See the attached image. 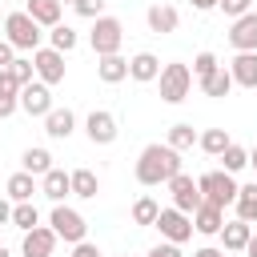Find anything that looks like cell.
<instances>
[{"label":"cell","mask_w":257,"mask_h":257,"mask_svg":"<svg viewBox=\"0 0 257 257\" xmlns=\"http://www.w3.org/2000/svg\"><path fill=\"white\" fill-rule=\"evenodd\" d=\"M133 173H137V181H141L145 189H157V185H165L169 177L181 173V153H177L173 145H165V141H153V145L141 149Z\"/></svg>","instance_id":"cell-1"},{"label":"cell","mask_w":257,"mask_h":257,"mask_svg":"<svg viewBox=\"0 0 257 257\" xmlns=\"http://www.w3.org/2000/svg\"><path fill=\"white\" fill-rule=\"evenodd\" d=\"M4 40H8L16 52H36V48L44 44V32H40V24L20 8V12H8V16H4Z\"/></svg>","instance_id":"cell-2"},{"label":"cell","mask_w":257,"mask_h":257,"mask_svg":"<svg viewBox=\"0 0 257 257\" xmlns=\"http://www.w3.org/2000/svg\"><path fill=\"white\" fill-rule=\"evenodd\" d=\"M157 84H161V100L165 104H181L189 96V88H193V68L181 64V60H169V64H161Z\"/></svg>","instance_id":"cell-3"},{"label":"cell","mask_w":257,"mask_h":257,"mask_svg":"<svg viewBox=\"0 0 257 257\" xmlns=\"http://www.w3.org/2000/svg\"><path fill=\"white\" fill-rule=\"evenodd\" d=\"M197 189H201V201L225 209V205H233V197H237V177L225 173V169H209V173L197 177Z\"/></svg>","instance_id":"cell-4"},{"label":"cell","mask_w":257,"mask_h":257,"mask_svg":"<svg viewBox=\"0 0 257 257\" xmlns=\"http://www.w3.org/2000/svg\"><path fill=\"white\" fill-rule=\"evenodd\" d=\"M48 229L60 237V241H68V245H76V241H84L88 237V221H84V213H76L72 205H52V213H48Z\"/></svg>","instance_id":"cell-5"},{"label":"cell","mask_w":257,"mask_h":257,"mask_svg":"<svg viewBox=\"0 0 257 257\" xmlns=\"http://www.w3.org/2000/svg\"><path fill=\"white\" fill-rule=\"evenodd\" d=\"M88 44H92V52L96 56H108V52H120V44H124V24L116 20V16H96L92 20V28H88Z\"/></svg>","instance_id":"cell-6"},{"label":"cell","mask_w":257,"mask_h":257,"mask_svg":"<svg viewBox=\"0 0 257 257\" xmlns=\"http://www.w3.org/2000/svg\"><path fill=\"white\" fill-rule=\"evenodd\" d=\"M153 229L161 233V241H173V245H185V241L193 237V217L169 205V209H161V213H157V221H153Z\"/></svg>","instance_id":"cell-7"},{"label":"cell","mask_w":257,"mask_h":257,"mask_svg":"<svg viewBox=\"0 0 257 257\" xmlns=\"http://www.w3.org/2000/svg\"><path fill=\"white\" fill-rule=\"evenodd\" d=\"M32 68H36V80H44V84L52 88V84L64 80V68H68V64H64V52H56L52 44H40V48L32 52Z\"/></svg>","instance_id":"cell-8"},{"label":"cell","mask_w":257,"mask_h":257,"mask_svg":"<svg viewBox=\"0 0 257 257\" xmlns=\"http://www.w3.org/2000/svg\"><path fill=\"white\" fill-rule=\"evenodd\" d=\"M165 189H169V197H173V209H181V213H189V217H193V209L201 205V189H197V181L181 169L177 177H169V181H165Z\"/></svg>","instance_id":"cell-9"},{"label":"cell","mask_w":257,"mask_h":257,"mask_svg":"<svg viewBox=\"0 0 257 257\" xmlns=\"http://www.w3.org/2000/svg\"><path fill=\"white\" fill-rule=\"evenodd\" d=\"M84 133H88L92 145H112V141L120 137V124H116V116H112L108 108H92V112L84 116Z\"/></svg>","instance_id":"cell-10"},{"label":"cell","mask_w":257,"mask_h":257,"mask_svg":"<svg viewBox=\"0 0 257 257\" xmlns=\"http://www.w3.org/2000/svg\"><path fill=\"white\" fill-rule=\"evenodd\" d=\"M20 108L28 112V116H48V108H52V88L44 84V80H28L24 88H20Z\"/></svg>","instance_id":"cell-11"},{"label":"cell","mask_w":257,"mask_h":257,"mask_svg":"<svg viewBox=\"0 0 257 257\" xmlns=\"http://www.w3.org/2000/svg\"><path fill=\"white\" fill-rule=\"evenodd\" d=\"M229 44L237 52H257V12H241L233 24H229Z\"/></svg>","instance_id":"cell-12"},{"label":"cell","mask_w":257,"mask_h":257,"mask_svg":"<svg viewBox=\"0 0 257 257\" xmlns=\"http://www.w3.org/2000/svg\"><path fill=\"white\" fill-rule=\"evenodd\" d=\"M56 241H60V237H56L48 225H36V229H28V233H24V241H20V253H24V257H52Z\"/></svg>","instance_id":"cell-13"},{"label":"cell","mask_w":257,"mask_h":257,"mask_svg":"<svg viewBox=\"0 0 257 257\" xmlns=\"http://www.w3.org/2000/svg\"><path fill=\"white\" fill-rule=\"evenodd\" d=\"M145 24H149V32H157V36H169V32H177V24H181V12H177L173 4H149V8H145Z\"/></svg>","instance_id":"cell-14"},{"label":"cell","mask_w":257,"mask_h":257,"mask_svg":"<svg viewBox=\"0 0 257 257\" xmlns=\"http://www.w3.org/2000/svg\"><path fill=\"white\" fill-rule=\"evenodd\" d=\"M221 225H225V209H217V205H209V201H201V205L193 209V233H201V237H217Z\"/></svg>","instance_id":"cell-15"},{"label":"cell","mask_w":257,"mask_h":257,"mask_svg":"<svg viewBox=\"0 0 257 257\" xmlns=\"http://www.w3.org/2000/svg\"><path fill=\"white\" fill-rule=\"evenodd\" d=\"M249 233H253V225L249 221H241V217H233V221H225L221 225V249L225 253H245V245H249Z\"/></svg>","instance_id":"cell-16"},{"label":"cell","mask_w":257,"mask_h":257,"mask_svg":"<svg viewBox=\"0 0 257 257\" xmlns=\"http://www.w3.org/2000/svg\"><path fill=\"white\" fill-rule=\"evenodd\" d=\"M72 128H76V112L72 108H48V116H44V133L52 137V141H68L72 137Z\"/></svg>","instance_id":"cell-17"},{"label":"cell","mask_w":257,"mask_h":257,"mask_svg":"<svg viewBox=\"0 0 257 257\" xmlns=\"http://www.w3.org/2000/svg\"><path fill=\"white\" fill-rule=\"evenodd\" d=\"M40 193H44V197H48L52 205H60L64 197H72V181H68V173L52 165V169H48V173L40 177Z\"/></svg>","instance_id":"cell-18"},{"label":"cell","mask_w":257,"mask_h":257,"mask_svg":"<svg viewBox=\"0 0 257 257\" xmlns=\"http://www.w3.org/2000/svg\"><path fill=\"white\" fill-rule=\"evenodd\" d=\"M229 76L241 88H257V52H237L229 60Z\"/></svg>","instance_id":"cell-19"},{"label":"cell","mask_w":257,"mask_h":257,"mask_svg":"<svg viewBox=\"0 0 257 257\" xmlns=\"http://www.w3.org/2000/svg\"><path fill=\"white\" fill-rule=\"evenodd\" d=\"M96 76H100L104 84H120V80H128V56H120V52L96 56Z\"/></svg>","instance_id":"cell-20"},{"label":"cell","mask_w":257,"mask_h":257,"mask_svg":"<svg viewBox=\"0 0 257 257\" xmlns=\"http://www.w3.org/2000/svg\"><path fill=\"white\" fill-rule=\"evenodd\" d=\"M161 76V60L153 56V52H137V56H128V80H137V84H153Z\"/></svg>","instance_id":"cell-21"},{"label":"cell","mask_w":257,"mask_h":257,"mask_svg":"<svg viewBox=\"0 0 257 257\" xmlns=\"http://www.w3.org/2000/svg\"><path fill=\"white\" fill-rule=\"evenodd\" d=\"M60 0H24V12L40 24V28H52V24H60Z\"/></svg>","instance_id":"cell-22"},{"label":"cell","mask_w":257,"mask_h":257,"mask_svg":"<svg viewBox=\"0 0 257 257\" xmlns=\"http://www.w3.org/2000/svg\"><path fill=\"white\" fill-rule=\"evenodd\" d=\"M16 108H20V84L8 68H0V120H8Z\"/></svg>","instance_id":"cell-23"},{"label":"cell","mask_w":257,"mask_h":257,"mask_svg":"<svg viewBox=\"0 0 257 257\" xmlns=\"http://www.w3.org/2000/svg\"><path fill=\"white\" fill-rule=\"evenodd\" d=\"M197 84H201V92H205V96H213V100H225V96L233 92V76H229V68H225V64H221V68H213V72H209L205 80H197Z\"/></svg>","instance_id":"cell-24"},{"label":"cell","mask_w":257,"mask_h":257,"mask_svg":"<svg viewBox=\"0 0 257 257\" xmlns=\"http://www.w3.org/2000/svg\"><path fill=\"white\" fill-rule=\"evenodd\" d=\"M20 169H24V173H32V177H44V173L52 169V153H48L44 145H32V149H24V153H20Z\"/></svg>","instance_id":"cell-25"},{"label":"cell","mask_w":257,"mask_h":257,"mask_svg":"<svg viewBox=\"0 0 257 257\" xmlns=\"http://www.w3.org/2000/svg\"><path fill=\"white\" fill-rule=\"evenodd\" d=\"M32 193H36V177H32V173H24V169H20V173H12V177H8V185H4V197H8L12 205H16V201H32Z\"/></svg>","instance_id":"cell-26"},{"label":"cell","mask_w":257,"mask_h":257,"mask_svg":"<svg viewBox=\"0 0 257 257\" xmlns=\"http://www.w3.org/2000/svg\"><path fill=\"white\" fill-rule=\"evenodd\" d=\"M68 181H72V197H80V201H92L100 193V177L92 169H72Z\"/></svg>","instance_id":"cell-27"},{"label":"cell","mask_w":257,"mask_h":257,"mask_svg":"<svg viewBox=\"0 0 257 257\" xmlns=\"http://www.w3.org/2000/svg\"><path fill=\"white\" fill-rule=\"evenodd\" d=\"M233 209H237V217L241 221H257V181H249V185H237V197H233Z\"/></svg>","instance_id":"cell-28"},{"label":"cell","mask_w":257,"mask_h":257,"mask_svg":"<svg viewBox=\"0 0 257 257\" xmlns=\"http://www.w3.org/2000/svg\"><path fill=\"white\" fill-rule=\"evenodd\" d=\"M48 44H52L56 52H64V56H68V52L80 44V32H76L72 24H64V20H60V24H52V28H48Z\"/></svg>","instance_id":"cell-29"},{"label":"cell","mask_w":257,"mask_h":257,"mask_svg":"<svg viewBox=\"0 0 257 257\" xmlns=\"http://www.w3.org/2000/svg\"><path fill=\"white\" fill-rule=\"evenodd\" d=\"M217 161H221V169H225V173H233V177H237L241 169H249V149H245V145H237V141H229V145H225V153H221Z\"/></svg>","instance_id":"cell-30"},{"label":"cell","mask_w":257,"mask_h":257,"mask_svg":"<svg viewBox=\"0 0 257 257\" xmlns=\"http://www.w3.org/2000/svg\"><path fill=\"white\" fill-rule=\"evenodd\" d=\"M229 141H233V137H229L225 128H205V133H197V149L209 153V157H221Z\"/></svg>","instance_id":"cell-31"},{"label":"cell","mask_w":257,"mask_h":257,"mask_svg":"<svg viewBox=\"0 0 257 257\" xmlns=\"http://www.w3.org/2000/svg\"><path fill=\"white\" fill-rule=\"evenodd\" d=\"M8 225H12V229H20V233L36 229V225H40L36 205H32V201H16V205H12V221H8Z\"/></svg>","instance_id":"cell-32"},{"label":"cell","mask_w":257,"mask_h":257,"mask_svg":"<svg viewBox=\"0 0 257 257\" xmlns=\"http://www.w3.org/2000/svg\"><path fill=\"white\" fill-rule=\"evenodd\" d=\"M165 145H173L177 153H185V149H193V145H197V128H193L189 120H181V124H173V128H169Z\"/></svg>","instance_id":"cell-33"},{"label":"cell","mask_w":257,"mask_h":257,"mask_svg":"<svg viewBox=\"0 0 257 257\" xmlns=\"http://www.w3.org/2000/svg\"><path fill=\"white\" fill-rule=\"evenodd\" d=\"M157 213H161L157 197H149V193H145V197H137V201H133V225H141V229H145V225H153V221H157Z\"/></svg>","instance_id":"cell-34"},{"label":"cell","mask_w":257,"mask_h":257,"mask_svg":"<svg viewBox=\"0 0 257 257\" xmlns=\"http://www.w3.org/2000/svg\"><path fill=\"white\" fill-rule=\"evenodd\" d=\"M8 72L16 76V84H20V88H24L28 80H36V68H32V56H16V60L8 64Z\"/></svg>","instance_id":"cell-35"},{"label":"cell","mask_w":257,"mask_h":257,"mask_svg":"<svg viewBox=\"0 0 257 257\" xmlns=\"http://www.w3.org/2000/svg\"><path fill=\"white\" fill-rule=\"evenodd\" d=\"M213 68H221L217 52H197V56H193V76H197V80H205Z\"/></svg>","instance_id":"cell-36"},{"label":"cell","mask_w":257,"mask_h":257,"mask_svg":"<svg viewBox=\"0 0 257 257\" xmlns=\"http://www.w3.org/2000/svg\"><path fill=\"white\" fill-rule=\"evenodd\" d=\"M104 4L108 0H72V12L84 20H96V16H104Z\"/></svg>","instance_id":"cell-37"},{"label":"cell","mask_w":257,"mask_h":257,"mask_svg":"<svg viewBox=\"0 0 257 257\" xmlns=\"http://www.w3.org/2000/svg\"><path fill=\"white\" fill-rule=\"evenodd\" d=\"M217 8H221L229 20H237L241 12H249V8H253V0H217Z\"/></svg>","instance_id":"cell-38"},{"label":"cell","mask_w":257,"mask_h":257,"mask_svg":"<svg viewBox=\"0 0 257 257\" xmlns=\"http://www.w3.org/2000/svg\"><path fill=\"white\" fill-rule=\"evenodd\" d=\"M145 257H185V249H181V245H173V241H157Z\"/></svg>","instance_id":"cell-39"},{"label":"cell","mask_w":257,"mask_h":257,"mask_svg":"<svg viewBox=\"0 0 257 257\" xmlns=\"http://www.w3.org/2000/svg\"><path fill=\"white\" fill-rule=\"evenodd\" d=\"M68 257H104V253H100V249L84 237V241H76V245H72V253H68Z\"/></svg>","instance_id":"cell-40"},{"label":"cell","mask_w":257,"mask_h":257,"mask_svg":"<svg viewBox=\"0 0 257 257\" xmlns=\"http://www.w3.org/2000/svg\"><path fill=\"white\" fill-rule=\"evenodd\" d=\"M12 60H16V48H12V44H8L4 36H0V68H8Z\"/></svg>","instance_id":"cell-41"},{"label":"cell","mask_w":257,"mask_h":257,"mask_svg":"<svg viewBox=\"0 0 257 257\" xmlns=\"http://www.w3.org/2000/svg\"><path fill=\"white\" fill-rule=\"evenodd\" d=\"M193 257H229V253L217 249V245H201V249H193Z\"/></svg>","instance_id":"cell-42"},{"label":"cell","mask_w":257,"mask_h":257,"mask_svg":"<svg viewBox=\"0 0 257 257\" xmlns=\"http://www.w3.org/2000/svg\"><path fill=\"white\" fill-rule=\"evenodd\" d=\"M8 221H12V201L0 193V225H8Z\"/></svg>","instance_id":"cell-43"},{"label":"cell","mask_w":257,"mask_h":257,"mask_svg":"<svg viewBox=\"0 0 257 257\" xmlns=\"http://www.w3.org/2000/svg\"><path fill=\"white\" fill-rule=\"evenodd\" d=\"M193 4V12H213L217 8V0H189Z\"/></svg>","instance_id":"cell-44"},{"label":"cell","mask_w":257,"mask_h":257,"mask_svg":"<svg viewBox=\"0 0 257 257\" xmlns=\"http://www.w3.org/2000/svg\"><path fill=\"white\" fill-rule=\"evenodd\" d=\"M245 253H249V257H257V233H249V245H245Z\"/></svg>","instance_id":"cell-45"},{"label":"cell","mask_w":257,"mask_h":257,"mask_svg":"<svg viewBox=\"0 0 257 257\" xmlns=\"http://www.w3.org/2000/svg\"><path fill=\"white\" fill-rule=\"evenodd\" d=\"M249 169H253V181H257V145L249 149Z\"/></svg>","instance_id":"cell-46"},{"label":"cell","mask_w":257,"mask_h":257,"mask_svg":"<svg viewBox=\"0 0 257 257\" xmlns=\"http://www.w3.org/2000/svg\"><path fill=\"white\" fill-rule=\"evenodd\" d=\"M0 257H12V253H8V249H4V245H0Z\"/></svg>","instance_id":"cell-47"},{"label":"cell","mask_w":257,"mask_h":257,"mask_svg":"<svg viewBox=\"0 0 257 257\" xmlns=\"http://www.w3.org/2000/svg\"><path fill=\"white\" fill-rule=\"evenodd\" d=\"M60 4H72V0H60Z\"/></svg>","instance_id":"cell-48"},{"label":"cell","mask_w":257,"mask_h":257,"mask_svg":"<svg viewBox=\"0 0 257 257\" xmlns=\"http://www.w3.org/2000/svg\"><path fill=\"white\" fill-rule=\"evenodd\" d=\"M124 257H128V253H124Z\"/></svg>","instance_id":"cell-49"}]
</instances>
